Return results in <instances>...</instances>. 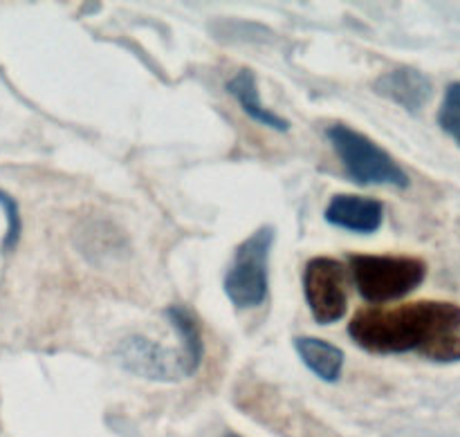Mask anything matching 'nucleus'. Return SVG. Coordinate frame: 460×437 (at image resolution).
Masks as SVG:
<instances>
[{
    "label": "nucleus",
    "mask_w": 460,
    "mask_h": 437,
    "mask_svg": "<svg viewBox=\"0 0 460 437\" xmlns=\"http://www.w3.org/2000/svg\"><path fill=\"white\" fill-rule=\"evenodd\" d=\"M225 437H241V435H234V433H232V435H225Z\"/></svg>",
    "instance_id": "4468645a"
},
{
    "label": "nucleus",
    "mask_w": 460,
    "mask_h": 437,
    "mask_svg": "<svg viewBox=\"0 0 460 437\" xmlns=\"http://www.w3.org/2000/svg\"><path fill=\"white\" fill-rule=\"evenodd\" d=\"M295 350L299 354L301 362L305 363L314 377H319L326 384H337L341 380V371H344L346 354L344 350L337 348L335 344L326 339H317V336H295Z\"/></svg>",
    "instance_id": "9d476101"
},
{
    "label": "nucleus",
    "mask_w": 460,
    "mask_h": 437,
    "mask_svg": "<svg viewBox=\"0 0 460 437\" xmlns=\"http://www.w3.org/2000/svg\"><path fill=\"white\" fill-rule=\"evenodd\" d=\"M349 267L358 294L373 305L404 299L427 276V263L413 256L350 254Z\"/></svg>",
    "instance_id": "7ed1b4c3"
},
{
    "label": "nucleus",
    "mask_w": 460,
    "mask_h": 437,
    "mask_svg": "<svg viewBox=\"0 0 460 437\" xmlns=\"http://www.w3.org/2000/svg\"><path fill=\"white\" fill-rule=\"evenodd\" d=\"M164 317L169 326L173 328L175 335H178V344L182 348L184 359H187L189 371H191V375H196L202 359H205V341H202V332L196 317L187 308H182V305L166 308Z\"/></svg>",
    "instance_id": "9b49d317"
},
{
    "label": "nucleus",
    "mask_w": 460,
    "mask_h": 437,
    "mask_svg": "<svg viewBox=\"0 0 460 437\" xmlns=\"http://www.w3.org/2000/svg\"><path fill=\"white\" fill-rule=\"evenodd\" d=\"M225 90L236 99L241 110L245 112L252 121L265 126V128L277 130V133H288V130H290V121H288L286 117L272 112L270 108H265L263 101H261L259 81H256V74L250 67H241V70L227 81Z\"/></svg>",
    "instance_id": "1a4fd4ad"
},
{
    "label": "nucleus",
    "mask_w": 460,
    "mask_h": 437,
    "mask_svg": "<svg viewBox=\"0 0 460 437\" xmlns=\"http://www.w3.org/2000/svg\"><path fill=\"white\" fill-rule=\"evenodd\" d=\"M456 330H460V305L449 301H413L389 310H359L349 323L353 344L367 353H418L425 359H429L440 339Z\"/></svg>",
    "instance_id": "f257e3e1"
},
{
    "label": "nucleus",
    "mask_w": 460,
    "mask_h": 437,
    "mask_svg": "<svg viewBox=\"0 0 460 437\" xmlns=\"http://www.w3.org/2000/svg\"><path fill=\"white\" fill-rule=\"evenodd\" d=\"M115 359L130 375L144 377L151 381H180L191 377L182 348H166L148 336L133 335L119 341L115 348Z\"/></svg>",
    "instance_id": "423d86ee"
},
{
    "label": "nucleus",
    "mask_w": 460,
    "mask_h": 437,
    "mask_svg": "<svg viewBox=\"0 0 460 437\" xmlns=\"http://www.w3.org/2000/svg\"><path fill=\"white\" fill-rule=\"evenodd\" d=\"M304 296L319 326H331L349 312L346 272L340 260L314 256L304 267Z\"/></svg>",
    "instance_id": "39448f33"
},
{
    "label": "nucleus",
    "mask_w": 460,
    "mask_h": 437,
    "mask_svg": "<svg viewBox=\"0 0 460 437\" xmlns=\"http://www.w3.org/2000/svg\"><path fill=\"white\" fill-rule=\"evenodd\" d=\"M326 139L346 175L359 187L409 188L411 184L407 170L391 157V153L359 130L335 121L326 128Z\"/></svg>",
    "instance_id": "f03ea898"
},
{
    "label": "nucleus",
    "mask_w": 460,
    "mask_h": 437,
    "mask_svg": "<svg viewBox=\"0 0 460 437\" xmlns=\"http://www.w3.org/2000/svg\"><path fill=\"white\" fill-rule=\"evenodd\" d=\"M323 218L332 227L368 236V233H376L385 223V202L377 197L337 193L328 202Z\"/></svg>",
    "instance_id": "6e6552de"
},
{
    "label": "nucleus",
    "mask_w": 460,
    "mask_h": 437,
    "mask_svg": "<svg viewBox=\"0 0 460 437\" xmlns=\"http://www.w3.org/2000/svg\"><path fill=\"white\" fill-rule=\"evenodd\" d=\"M436 119H438L440 130L449 135L460 146V81H454V83L447 85Z\"/></svg>",
    "instance_id": "f8f14e48"
},
{
    "label": "nucleus",
    "mask_w": 460,
    "mask_h": 437,
    "mask_svg": "<svg viewBox=\"0 0 460 437\" xmlns=\"http://www.w3.org/2000/svg\"><path fill=\"white\" fill-rule=\"evenodd\" d=\"M0 206H3L4 220H7V229H4V238H3V249L12 251V249H16L18 240H21V233H22L21 209H18L16 197L9 196V193L3 191V188H0Z\"/></svg>",
    "instance_id": "ddd939ff"
},
{
    "label": "nucleus",
    "mask_w": 460,
    "mask_h": 437,
    "mask_svg": "<svg viewBox=\"0 0 460 437\" xmlns=\"http://www.w3.org/2000/svg\"><path fill=\"white\" fill-rule=\"evenodd\" d=\"M277 232L270 224L256 229L234 251L232 265L223 281V292L238 310H254L270 294V254Z\"/></svg>",
    "instance_id": "20e7f679"
},
{
    "label": "nucleus",
    "mask_w": 460,
    "mask_h": 437,
    "mask_svg": "<svg viewBox=\"0 0 460 437\" xmlns=\"http://www.w3.org/2000/svg\"><path fill=\"white\" fill-rule=\"evenodd\" d=\"M373 90L380 97H385L386 101L395 103L402 110L416 115V112H420L427 106V101L434 94V83L418 67L402 66L377 76L376 83H373Z\"/></svg>",
    "instance_id": "0eeeda50"
}]
</instances>
